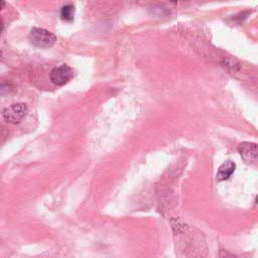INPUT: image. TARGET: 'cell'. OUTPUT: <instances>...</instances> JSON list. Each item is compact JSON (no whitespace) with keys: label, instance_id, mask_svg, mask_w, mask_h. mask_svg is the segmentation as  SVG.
I'll use <instances>...</instances> for the list:
<instances>
[{"label":"cell","instance_id":"8992f818","mask_svg":"<svg viewBox=\"0 0 258 258\" xmlns=\"http://www.w3.org/2000/svg\"><path fill=\"white\" fill-rule=\"evenodd\" d=\"M75 6L73 4H66L60 9V18L64 21L71 22L74 20Z\"/></svg>","mask_w":258,"mask_h":258},{"label":"cell","instance_id":"7a4b0ae2","mask_svg":"<svg viewBox=\"0 0 258 258\" xmlns=\"http://www.w3.org/2000/svg\"><path fill=\"white\" fill-rule=\"evenodd\" d=\"M28 109L24 103H16L5 108L2 112L3 119L10 124L20 123L27 115Z\"/></svg>","mask_w":258,"mask_h":258},{"label":"cell","instance_id":"6da1fadb","mask_svg":"<svg viewBox=\"0 0 258 258\" xmlns=\"http://www.w3.org/2000/svg\"><path fill=\"white\" fill-rule=\"evenodd\" d=\"M28 40L35 47L48 48L54 44L56 36L44 28L33 27L28 34Z\"/></svg>","mask_w":258,"mask_h":258},{"label":"cell","instance_id":"5b68a950","mask_svg":"<svg viewBox=\"0 0 258 258\" xmlns=\"http://www.w3.org/2000/svg\"><path fill=\"white\" fill-rule=\"evenodd\" d=\"M235 163L231 160H227L225 161L224 163H222L218 169V172H217V180L219 181H222V180H226L228 179L232 174L233 172L235 171Z\"/></svg>","mask_w":258,"mask_h":258},{"label":"cell","instance_id":"3957f363","mask_svg":"<svg viewBox=\"0 0 258 258\" xmlns=\"http://www.w3.org/2000/svg\"><path fill=\"white\" fill-rule=\"evenodd\" d=\"M74 77V70L69 64L62 63L50 71L49 80L53 85L62 86L69 83Z\"/></svg>","mask_w":258,"mask_h":258},{"label":"cell","instance_id":"277c9868","mask_svg":"<svg viewBox=\"0 0 258 258\" xmlns=\"http://www.w3.org/2000/svg\"><path fill=\"white\" fill-rule=\"evenodd\" d=\"M238 150L242 158L246 161H253L258 157V146L254 143L243 142L239 145Z\"/></svg>","mask_w":258,"mask_h":258},{"label":"cell","instance_id":"52a82bcc","mask_svg":"<svg viewBox=\"0 0 258 258\" xmlns=\"http://www.w3.org/2000/svg\"><path fill=\"white\" fill-rule=\"evenodd\" d=\"M257 203H258V197H257Z\"/></svg>","mask_w":258,"mask_h":258}]
</instances>
